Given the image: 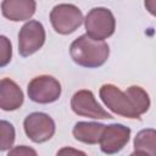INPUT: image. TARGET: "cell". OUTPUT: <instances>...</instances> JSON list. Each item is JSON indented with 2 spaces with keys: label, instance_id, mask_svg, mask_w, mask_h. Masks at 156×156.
Wrapping results in <instances>:
<instances>
[{
  "label": "cell",
  "instance_id": "obj_13",
  "mask_svg": "<svg viewBox=\"0 0 156 156\" xmlns=\"http://www.w3.org/2000/svg\"><path fill=\"white\" fill-rule=\"evenodd\" d=\"M156 132L154 128L140 130L134 138V151H141L149 156H156Z\"/></svg>",
  "mask_w": 156,
  "mask_h": 156
},
{
  "label": "cell",
  "instance_id": "obj_8",
  "mask_svg": "<svg viewBox=\"0 0 156 156\" xmlns=\"http://www.w3.org/2000/svg\"><path fill=\"white\" fill-rule=\"evenodd\" d=\"M72 111L83 117H89L94 119H111L113 116L108 113L95 99L93 91L88 89L78 90L73 94L71 99Z\"/></svg>",
  "mask_w": 156,
  "mask_h": 156
},
{
  "label": "cell",
  "instance_id": "obj_7",
  "mask_svg": "<svg viewBox=\"0 0 156 156\" xmlns=\"http://www.w3.org/2000/svg\"><path fill=\"white\" fill-rule=\"evenodd\" d=\"M45 43L44 26L35 20L26 22L18 33V52L22 57H28L37 52Z\"/></svg>",
  "mask_w": 156,
  "mask_h": 156
},
{
  "label": "cell",
  "instance_id": "obj_5",
  "mask_svg": "<svg viewBox=\"0 0 156 156\" xmlns=\"http://www.w3.org/2000/svg\"><path fill=\"white\" fill-rule=\"evenodd\" d=\"M61 83L52 76H38L27 87L28 98L37 104H51L61 96Z\"/></svg>",
  "mask_w": 156,
  "mask_h": 156
},
{
  "label": "cell",
  "instance_id": "obj_11",
  "mask_svg": "<svg viewBox=\"0 0 156 156\" xmlns=\"http://www.w3.org/2000/svg\"><path fill=\"white\" fill-rule=\"evenodd\" d=\"M35 7L37 2L33 0H5L1 2L2 16L13 22L29 20L34 15Z\"/></svg>",
  "mask_w": 156,
  "mask_h": 156
},
{
  "label": "cell",
  "instance_id": "obj_1",
  "mask_svg": "<svg viewBox=\"0 0 156 156\" xmlns=\"http://www.w3.org/2000/svg\"><path fill=\"white\" fill-rule=\"evenodd\" d=\"M99 95L108 110L130 119H140V116L150 107L149 94L139 85H130L122 91L113 84H104Z\"/></svg>",
  "mask_w": 156,
  "mask_h": 156
},
{
  "label": "cell",
  "instance_id": "obj_2",
  "mask_svg": "<svg viewBox=\"0 0 156 156\" xmlns=\"http://www.w3.org/2000/svg\"><path fill=\"white\" fill-rule=\"evenodd\" d=\"M69 55L78 66L98 68L107 61L110 56V48L107 43L94 40L87 34H83L72 41L69 46Z\"/></svg>",
  "mask_w": 156,
  "mask_h": 156
},
{
  "label": "cell",
  "instance_id": "obj_16",
  "mask_svg": "<svg viewBox=\"0 0 156 156\" xmlns=\"http://www.w3.org/2000/svg\"><path fill=\"white\" fill-rule=\"evenodd\" d=\"M7 156H38L37 151L27 145H18L10 149Z\"/></svg>",
  "mask_w": 156,
  "mask_h": 156
},
{
  "label": "cell",
  "instance_id": "obj_10",
  "mask_svg": "<svg viewBox=\"0 0 156 156\" xmlns=\"http://www.w3.org/2000/svg\"><path fill=\"white\" fill-rule=\"evenodd\" d=\"M24 95L16 82L10 78L0 79V108L4 111H15L23 104Z\"/></svg>",
  "mask_w": 156,
  "mask_h": 156
},
{
  "label": "cell",
  "instance_id": "obj_15",
  "mask_svg": "<svg viewBox=\"0 0 156 156\" xmlns=\"http://www.w3.org/2000/svg\"><path fill=\"white\" fill-rule=\"evenodd\" d=\"M11 58H12L11 40L5 35H0V68L7 66Z\"/></svg>",
  "mask_w": 156,
  "mask_h": 156
},
{
  "label": "cell",
  "instance_id": "obj_6",
  "mask_svg": "<svg viewBox=\"0 0 156 156\" xmlns=\"http://www.w3.org/2000/svg\"><path fill=\"white\" fill-rule=\"evenodd\" d=\"M26 135L37 144L50 140L56 130L54 119L44 112H32L23 121Z\"/></svg>",
  "mask_w": 156,
  "mask_h": 156
},
{
  "label": "cell",
  "instance_id": "obj_12",
  "mask_svg": "<svg viewBox=\"0 0 156 156\" xmlns=\"http://www.w3.org/2000/svg\"><path fill=\"white\" fill-rule=\"evenodd\" d=\"M104 128L105 124L98 122H77L72 129V134L80 143L95 145L99 143Z\"/></svg>",
  "mask_w": 156,
  "mask_h": 156
},
{
  "label": "cell",
  "instance_id": "obj_18",
  "mask_svg": "<svg viewBox=\"0 0 156 156\" xmlns=\"http://www.w3.org/2000/svg\"><path fill=\"white\" fill-rule=\"evenodd\" d=\"M129 156H149V155L145 154V152H141V151H134V152H132Z\"/></svg>",
  "mask_w": 156,
  "mask_h": 156
},
{
  "label": "cell",
  "instance_id": "obj_9",
  "mask_svg": "<svg viewBox=\"0 0 156 156\" xmlns=\"http://www.w3.org/2000/svg\"><path fill=\"white\" fill-rule=\"evenodd\" d=\"M130 129L121 123L105 126L99 144L100 149L106 155H115L119 152L129 141Z\"/></svg>",
  "mask_w": 156,
  "mask_h": 156
},
{
  "label": "cell",
  "instance_id": "obj_14",
  "mask_svg": "<svg viewBox=\"0 0 156 156\" xmlns=\"http://www.w3.org/2000/svg\"><path fill=\"white\" fill-rule=\"evenodd\" d=\"M15 138H16L15 127L9 121L0 119V151H6L12 149Z\"/></svg>",
  "mask_w": 156,
  "mask_h": 156
},
{
  "label": "cell",
  "instance_id": "obj_4",
  "mask_svg": "<svg viewBox=\"0 0 156 156\" xmlns=\"http://www.w3.org/2000/svg\"><path fill=\"white\" fill-rule=\"evenodd\" d=\"M82 11L73 4H58L50 12V22L55 32L67 35L78 29L83 23Z\"/></svg>",
  "mask_w": 156,
  "mask_h": 156
},
{
  "label": "cell",
  "instance_id": "obj_17",
  "mask_svg": "<svg viewBox=\"0 0 156 156\" xmlns=\"http://www.w3.org/2000/svg\"><path fill=\"white\" fill-rule=\"evenodd\" d=\"M56 156H87V154L80 151V150H77L74 147L65 146V147H62L57 151Z\"/></svg>",
  "mask_w": 156,
  "mask_h": 156
},
{
  "label": "cell",
  "instance_id": "obj_3",
  "mask_svg": "<svg viewBox=\"0 0 156 156\" xmlns=\"http://www.w3.org/2000/svg\"><path fill=\"white\" fill-rule=\"evenodd\" d=\"M84 26L87 35L94 40L104 41L110 38L116 29V20L113 13L106 7H94L91 9L85 18Z\"/></svg>",
  "mask_w": 156,
  "mask_h": 156
}]
</instances>
